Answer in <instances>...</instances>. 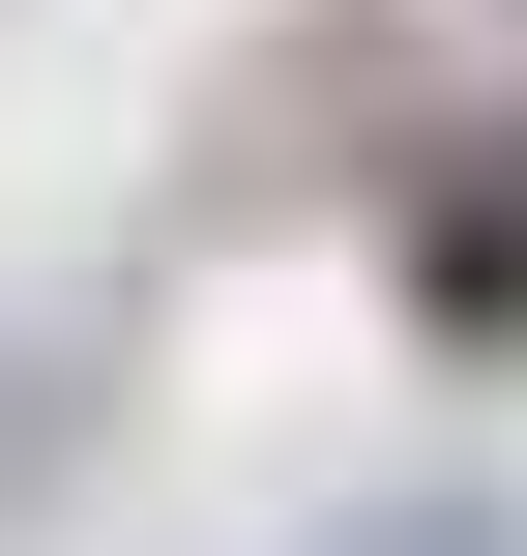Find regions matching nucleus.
<instances>
[{
    "label": "nucleus",
    "instance_id": "nucleus-1",
    "mask_svg": "<svg viewBox=\"0 0 527 556\" xmlns=\"http://www.w3.org/2000/svg\"><path fill=\"white\" fill-rule=\"evenodd\" d=\"M381 293H411L440 381H527V117H469V147L381 205Z\"/></svg>",
    "mask_w": 527,
    "mask_h": 556
},
{
    "label": "nucleus",
    "instance_id": "nucleus-2",
    "mask_svg": "<svg viewBox=\"0 0 527 556\" xmlns=\"http://www.w3.org/2000/svg\"><path fill=\"white\" fill-rule=\"evenodd\" d=\"M381 556H527V528H499V498H440V528H381Z\"/></svg>",
    "mask_w": 527,
    "mask_h": 556
}]
</instances>
